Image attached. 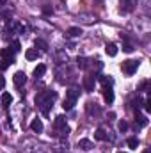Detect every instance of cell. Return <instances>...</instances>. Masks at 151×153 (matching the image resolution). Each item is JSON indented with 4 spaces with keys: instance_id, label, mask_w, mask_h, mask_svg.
<instances>
[{
    "instance_id": "obj_1",
    "label": "cell",
    "mask_w": 151,
    "mask_h": 153,
    "mask_svg": "<svg viewBox=\"0 0 151 153\" xmlns=\"http://www.w3.org/2000/svg\"><path fill=\"white\" fill-rule=\"evenodd\" d=\"M55 98H57V94H55V93H52V91H41L38 96H36V103H38V107L41 109L43 116L50 114V109H52V105H53V100H55Z\"/></svg>"
},
{
    "instance_id": "obj_2",
    "label": "cell",
    "mask_w": 151,
    "mask_h": 153,
    "mask_svg": "<svg viewBox=\"0 0 151 153\" xmlns=\"http://www.w3.org/2000/svg\"><path fill=\"white\" fill-rule=\"evenodd\" d=\"M78 96H80V91L76 87H71V89L66 91V100H64V105H62L64 111H71L75 107V102H76Z\"/></svg>"
},
{
    "instance_id": "obj_3",
    "label": "cell",
    "mask_w": 151,
    "mask_h": 153,
    "mask_svg": "<svg viewBox=\"0 0 151 153\" xmlns=\"http://www.w3.org/2000/svg\"><path fill=\"white\" fill-rule=\"evenodd\" d=\"M53 130H55L61 137H64V135L70 134V126L66 125V117H64V116H57V117L53 119Z\"/></svg>"
},
{
    "instance_id": "obj_4",
    "label": "cell",
    "mask_w": 151,
    "mask_h": 153,
    "mask_svg": "<svg viewBox=\"0 0 151 153\" xmlns=\"http://www.w3.org/2000/svg\"><path fill=\"white\" fill-rule=\"evenodd\" d=\"M137 68H139V61H133V59L123 61V64H121V70H123V73H126V75H133V73L137 71Z\"/></svg>"
},
{
    "instance_id": "obj_5",
    "label": "cell",
    "mask_w": 151,
    "mask_h": 153,
    "mask_svg": "<svg viewBox=\"0 0 151 153\" xmlns=\"http://www.w3.org/2000/svg\"><path fill=\"white\" fill-rule=\"evenodd\" d=\"M94 84H96V75L84 76V89H85L87 93H93V91H94Z\"/></svg>"
},
{
    "instance_id": "obj_6",
    "label": "cell",
    "mask_w": 151,
    "mask_h": 153,
    "mask_svg": "<svg viewBox=\"0 0 151 153\" xmlns=\"http://www.w3.org/2000/svg\"><path fill=\"white\" fill-rule=\"evenodd\" d=\"M13 82H14V85H16V87H23V85H25V82H27V75H25L23 71H16L14 76H13Z\"/></svg>"
},
{
    "instance_id": "obj_7",
    "label": "cell",
    "mask_w": 151,
    "mask_h": 153,
    "mask_svg": "<svg viewBox=\"0 0 151 153\" xmlns=\"http://www.w3.org/2000/svg\"><path fill=\"white\" fill-rule=\"evenodd\" d=\"M137 5V0H121V11L123 13H132Z\"/></svg>"
},
{
    "instance_id": "obj_8",
    "label": "cell",
    "mask_w": 151,
    "mask_h": 153,
    "mask_svg": "<svg viewBox=\"0 0 151 153\" xmlns=\"http://www.w3.org/2000/svg\"><path fill=\"white\" fill-rule=\"evenodd\" d=\"M0 55H2V61H9L11 64L14 62V52H13V48H2Z\"/></svg>"
},
{
    "instance_id": "obj_9",
    "label": "cell",
    "mask_w": 151,
    "mask_h": 153,
    "mask_svg": "<svg viewBox=\"0 0 151 153\" xmlns=\"http://www.w3.org/2000/svg\"><path fill=\"white\" fill-rule=\"evenodd\" d=\"M101 93H103V100H105L107 103H112V102H114V91H112V85H105V87L101 89Z\"/></svg>"
},
{
    "instance_id": "obj_10",
    "label": "cell",
    "mask_w": 151,
    "mask_h": 153,
    "mask_svg": "<svg viewBox=\"0 0 151 153\" xmlns=\"http://www.w3.org/2000/svg\"><path fill=\"white\" fill-rule=\"evenodd\" d=\"M0 103H2V107H4V109H7V107L13 103V96H11L9 93H4V94H2V98H0Z\"/></svg>"
},
{
    "instance_id": "obj_11",
    "label": "cell",
    "mask_w": 151,
    "mask_h": 153,
    "mask_svg": "<svg viewBox=\"0 0 151 153\" xmlns=\"http://www.w3.org/2000/svg\"><path fill=\"white\" fill-rule=\"evenodd\" d=\"M96 80H98L103 87H105V85H112V84H114V80H112V76H110V75H109V76H107V75H100V76H96Z\"/></svg>"
},
{
    "instance_id": "obj_12",
    "label": "cell",
    "mask_w": 151,
    "mask_h": 153,
    "mask_svg": "<svg viewBox=\"0 0 151 153\" xmlns=\"http://www.w3.org/2000/svg\"><path fill=\"white\" fill-rule=\"evenodd\" d=\"M105 52H107V55L115 57V55H117V45H115V43H107V46H105Z\"/></svg>"
},
{
    "instance_id": "obj_13",
    "label": "cell",
    "mask_w": 151,
    "mask_h": 153,
    "mask_svg": "<svg viewBox=\"0 0 151 153\" xmlns=\"http://www.w3.org/2000/svg\"><path fill=\"white\" fill-rule=\"evenodd\" d=\"M87 112L91 116H98L100 112H101V109H100V105H96V103H87Z\"/></svg>"
},
{
    "instance_id": "obj_14",
    "label": "cell",
    "mask_w": 151,
    "mask_h": 153,
    "mask_svg": "<svg viewBox=\"0 0 151 153\" xmlns=\"http://www.w3.org/2000/svg\"><path fill=\"white\" fill-rule=\"evenodd\" d=\"M78 148H82L84 152H89V150H93V143L89 139H80L78 141Z\"/></svg>"
},
{
    "instance_id": "obj_15",
    "label": "cell",
    "mask_w": 151,
    "mask_h": 153,
    "mask_svg": "<svg viewBox=\"0 0 151 153\" xmlns=\"http://www.w3.org/2000/svg\"><path fill=\"white\" fill-rule=\"evenodd\" d=\"M30 130L36 132V134L43 132V121H41V119H34V121L30 123Z\"/></svg>"
},
{
    "instance_id": "obj_16",
    "label": "cell",
    "mask_w": 151,
    "mask_h": 153,
    "mask_svg": "<svg viewBox=\"0 0 151 153\" xmlns=\"http://www.w3.org/2000/svg\"><path fill=\"white\" fill-rule=\"evenodd\" d=\"M25 57H27L29 61H36V59L39 57V50L38 48H30V50H27V52H25Z\"/></svg>"
},
{
    "instance_id": "obj_17",
    "label": "cell",
    "mask_w": 151,
    "mask_h": 153,
    "mask_svg": "<svg viewBox=\"0 0 151 153\" xmlns=\"http://www.w3.org/2000/svg\"><path fill=\"white\" fill-rule=\"evenodd\" d=\"M84 34V30L80 29V27H70L68 29V36L70 38H78V36H82Z\"/></svg>"
},
{
    "instance_id": "obj_18",
    "label": "cell",
    "mask_w": 151,
    "mask_h": 153,
    "mask_svg": "<svg viewBox=\"0 0 151 153\" xmlns=\"http://www.w3.org/2000/svg\"><path fill=\"white\" fill-rule=\"evenodd\" d=\"M94 139H96V141H107V132H105L103 128H98V130L94 132Z\"/></svg>"
},
{
    "instance_id": "obj_19",
    "label": "cell",
    "mask_w": 151,
    "mask_h": 153,
    "mask_svg": "<svg viewBox=\"0 0 151 153\" xmlns=\"http://www.w3.org/2000/svg\"><path fill=\"white\" fill-rule=\"evenodd\" d=\"M34 46L39 48L41 52H48V45H46V41H43V39H36V41H34Z\"/></svg>"
},
{
    "instance_id": "obj_20",
    "label": "cell",
    "mask_w": 151,
    "mask_h": 153,
    "mask_svg": "<svg viewBox=\"0 0 151 153\" xmlns=\"http://www.w3.org/2000/svg\"><path fill=\"white\" fill-rule=\"evenodd\" d=\"M44 73H46V66H44V64L36 66V70H34V76H36V78H41Z\"/></svg>"
},
{
    "instance_id": "obj_21",
    "label": "cell",
    "mask_w": 151,
    "mask_h": 153,
    "mask_svg": "<svg viewBox=\"0 0 151 153\" xmlns=\"http://www.w3.org/2000/svg\"><path fill=\"white\" fill-rule=\"evenodd\" d=\"M76 66H78L80 70H87V68H89V61H87L85 57H78V59H76Z\"/></svg>"
},
{
    "instance_id": "obj_22",
    "label": "cell",
    "mask_w": 151,
    "mask_h": 153,
    "mask_svg": "<svg viewBox=\"0 0 151 153\" xmlns=\"http://www.w3.org/2000/svg\"><path fill=\"white\" fill-rule=\"evenodd\" d=\"M126 144H128L130 150H137V148H139V139H137V137H130V139L126 141Z\"/></svg>"
},
{
    "instance_id": "obj_23",
    "label": "cell",
    "mask_w": 151,
    "mask_h": 153,
    "mask_svg": "<svg viewBox=\"0 0 151 153\" xmlns=\"http://www.w3.org/2000/svg\"><path fill=\"white\" fill-rule=\"evenodd\" d=\"M135 121H137V126H139V128H142V126L148 125V117H146V116H137Z\"/></svg>"
},
{
    "instance_id": "obj_24",
    "label": "cell",
    "mask_w": 151,
    "mask_h": 153,
    "mask_svg": "<svg viewBox=\"0 0 151 153\" xmlns=\"http://www.w3.org/2000/svg\"><path fill=\"white\" fill-rule=\"evenodd\" d=\"M21 50V45H20V41H13V52L16 53V52H20Z\"/></svg>"
},
{
    "instance_id": "obj_25",
    "label": "cell",
    "mask_w": 151,
    "mask_h": 153,
    "mask_svg": "<svg viewBox=\"0 0 151 153\" xmlns=\"http://www.w3.org/2000/svg\"><path fill=\"white\" fill-rule=\"evenodd\" d=\"M123 50L130 53V52H133V45H132V43H124V45H123Z\"/></svg>"
},
{
    "instance_id": "obj_26",
    "label": "cell",
    "mask_w": 151,
    "mask_h": 153,
    "mask_svg": "<svg viewBox=\"0 0 151 153\" xmlns=\"http://www.w3.org/2000/svg\"><path fill=\"white\" fill-rule=\"evenodd\" d=\"M128 130V123L126 121H119V132H126Z\"/></svg>"
},
{
    "instance_id": "obj_27",
    "label": "cell",
    "mask_w": 151,
    "mask_h": 153,
    "mask_svg": "<svg viewBox=\"0 0 151 153\" xmlns=\"http://www.w3.org/2000/svg\"><path fill=\"white\" fill-rule=\"evenodd\" d=\"M144 109H146V112H151V98H148L144 102Z\"/></svg>"
},
{
    "instance_id": "obj_28",
    "label": "cell",
    "mask_w": 151,
    "mask_h": 153,
    "mask_svg": "<svg viewBox=\"0 0 151 153\" xmlns=\"http://www.w3.org/2000/svg\"><path fill=\"white\" fill-rule=\"evenodd\" d=\"M9 64H11L9 61H2V64H0V70H7V68H9Z\"/></svg>"
},
{
    "instance_id": "obj_29",
    "label": "cell",
    "mask_w": 151,
    "mask_h": 153,
    "mask_svg": "<svg viewBox=\"0 0 151 153\" xmlns=\"http://www.w3.org/2000/svg\"><path fill=\"white\" fill-rule=\"evenodd\" d=\"M43 13H44V14H52V13H53V9H50L48 5H44V7H43Z\"/></svg>"
},
{
    "instance_id": "obj_30",
    "label": "cell",
    "mask_w": 151,
    "mask_h": 153,
    "mask_svg": "<svg viewBox=\"0 0 151 153\" xmlns=\"http://www.w3.org/2000/svg\"><path fill=\"white\" fill-rule=\"evenodd\" d=\"M4 85H5V78L0 75V89H4Z\"/></svg>"
},
{
    "instance_id": "obj_31",
    "label": "cell",
    "mask_w": 151,
    "mask_h": 153,
    "mask_svg": "<svg viewBox=\"0 0 151 153\" xmlns=\"http://www.w3.org/2000/svg\"><path fill=\"white\" fill-rule=\"evenodd\" d=\"M5 5H7V0H0V9L5 7Z\"/></svg>"
},
{
    "instance_id": "obj_32",
    "label": "cell",
    "mask_w": 151,
    "mask_h": 153,
    "mask_svg": "<svg viewBox=\"0 0 151 153\" xmlns=\"http://www.w3.org/2000/svg\"><path fill=\"white\" fill-rule=\"evenodd\" d=\"M117 153H124V152H117Z\"/></svg>"
},
{
    "instance_id": "obj_33",
    "label": "cell",
    "mask_w": 151,
    "mask_h": 153,
    "mask_svg": "<svg viewBox=\"0 0 151 153\" xmlns=\"http://www.w3.org/2000/svg\"><path fill=\"white\" fill-rule=\"evenodd\" d=\"M144 153H150V152H144Z\"/></svg>"
}]
</instances>
